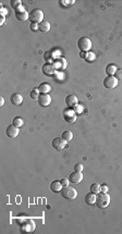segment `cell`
<instances>
[{
	"label": "cell",
	"instance_id": "cell-2",
	"mask_svg": "<svg viewBox=\"0 0 122 234\" xmlns=\"http://www.w3.org/2000/svg\"><path fill=\"white\" fill-rule=\"evenodd\" d=\"M61 196L65 199H70V201H73V199L77 198V192L74 187H70V186H65L61 189Z\"/></svg>",
	"mask_w": 122,
	"mask_h": 234
},
{
	"label": "cell",
	"instance_id": "cell-3",
	"mask_svg": "<svg viewBox=\"0 0 122 234\" xmlns=\"http://www.w3.org/2000/svg\"><path fill=\"white\" fill-rule=\"evenodd\" d=\"M30 21L32 23H41L44 21V12L41 9H34L30 12Z\"/></svg>",
	"mask_w": 122,
	"mask_h": 234
},
{
	"label": "cell",
	"instance_id": "cell-15",
	"mask_svg": "<svg viewBox=\"0 0 122 234\" xmlns=\"http://www.w3.org/2000/svg\"><path fill=\"white\" fill-rule=\"evenodd\" d=\"M15 18H17L19 21L21 22H25L27 19H30V13H27L25 10H21V11H17L15 13Z\"/></svg>",
	"mask_w": 122,
	"mask_h": 234
},
{
	"label": "cell",
	"instance_id": "cell-5",
	"mask_svg": "<svg viewBox=\"0 0 122 234\" xmlns=\"http://www.w3.org/2000/svg\"><path fill=\"white\" fill-rule=\"evenodd\" d=\"M36 229V224L33 220H25L23 223L21 224V231L23 233H32Z\"/></svg>",
	"mask_w": 122,
	"mask_h": 234
},
{
	"label": "cell",
	"instance_id": "cell-18",
	"mask_svg": "<svg viewBox=\"0 0 122 234\" xmlns=\"http://www.w3.org/2000/svg\"><path fill=\"white\" fill-rule=\"evenodd\" d=\"M85 203L87 205H94L96 203V194L94 193H89L85 196Z\"/></svg>",
	"mask_w": 122,
	"mask_h": 234
},
{
	"label": "cell",
	"instance_id": "cell-21",
	"mask_svg": "<svg viewBox=\"0 0 122 234\" xmlns=\"http://www.w3.org/2000/svg\"><path fill=\"white\" fill-rule=\"evenodd\" d=\"M12 124L14 125V127H23V124H24V121L22 120V118H20V117H15L14 119H13V122H12Z\"/></svg>",
	"mask_w": 122,
	"mask_h": 234
},
{
	"label": "cell",
	"instance_id": "cell-19",
	"mask_svg": "<svg viewBox=\"0 0 122 234\" xmlns=\"http://www.w3.org/2000/svg\"><path fill=\"white\" fill-rule=\"evenodd\" d=\"M50 85L48 83H46V82H44V83H41V85L38 86V89L39 92H41V94H48L49 92H50Z\"/></svg>",
	"mask_w": 122,
	"mask_h": 234
},
{
	"label": "cell",
	"instance_id": "cell-4",
	"mask_svg": "<svg viewBox=\"0 0 122 234\" xmlns=\"http://www.w3.org/2000/svg\"><path fill=\"white\" fill-rule=\"evenodd\" d=\"M77 47H79V49L81 51L87 53V51L91 50L92 48V41L89 37H81L77 41Z\"/></svg>",
	"mask_w": 122,
	"mask_h": 234
},
{
	"label": "cell",
	"instance_id": "cell-22",
	"mask_svg": "<svg viewBox=\"0 0 122 234\" xmlns=\"http://www.w3.org/2000/svg\"><path fill=\"white\" fill-rule=\"evenodd\" d=\"M89 189H91V193H94L97 195L100 192V185L98 183H93L91 185V187H89Z\"/></svg>",
	"mask_w": 122,
	"mask_h": 234
},
{
	"label": "cell",
	"instance_id": "cell-35",
	"mask_svg": "<svg viewBox=\"0 0 122 234\" xmlns=\"http://www.w3.org/2000/svg\"><path fill=\"white\" fill-rule=\"evenodd\" d=\"M81 58L85 59V53H84V51H82V53H81Z\"/></svg>",
	"mask_w": 122,
	"mask_h": 234
},
{
	"label": "cell",
	"instance_id": "cell-13",
	"mask_svg": "<svg viewBox=\"0 0 122 234\" xmlns=\"http://www.w3.org/2000/svg\"><path fill=\"white\" fill-rule=\"evenodd\" d=\"M10 103L14 106H20L23 103V97H22V95L19 93L12 94V95L10 96Z\"/></svg>",
	"mask_w": 122,
	"mask_h": 234
},
{
	"label": "cell",
	"instance_id": "cell-9",
	"mask_svg": "<svg viewBox=\"0 0 122 234\" xmlns=\"http://www.w3.org/2000/svg\"><path fill=\"white\" fill-rule=\"evenodd\" d=\"M37 101H38L39 106L41 107H47V106L50 105L51 103V97L48 94H41L38 97V99H37Z\"/></svg>",
	"mask_w": 122,
	"mask_h": 234
},
{
	"label": "cell",
	"instance_id": "cell-26",
	"mask_svg": "<svg viewBox=\"0 0 122 234\" xmlns=\"http://www.w3.org/2000/svg\"><path fill=\"white\" fill-rule=\"evenodd\" d=\"M113 76H115L119 82H122V69H118Z\"/></svg>",
	"mask_w": 122,
	"mask_h": 234
},
{
	"label": "cell",
	"instance_id": "cell-23",
	"mask_svg": "<svg viewBox=\"0 0 122 234\" xmlns=\"http://www.w3.org/2000/svg\"><path fill=\"white\" fill-rule=\"evenodd\" d=\"M62 138H65L67 142H70L72 138H73V133H72L71 131H65L62 133Z\"/></svg>",
	"mask_w": 122,
	"mask_h": 234
},
{
	"label": "cell",
	"instance_id": "cell-17",
	"mask_svg": "<svg viewBox=\"0 0 122 234\" xmlns=\"http://www.w3.org/2000/svg\"><path fill=\"white\" fill-rule=\"evenodd\" d=\"M117 65L116 64H108L107 68H106V73L108 74V76H113L115 75V73L117 72Z\"/></svg>",
	"mask_w": 122,
	"mask_h": 234
},
{
	"label": "cell",
	"instance_id": "cell-6",
	"mask_svg": "<svg viewBox=\"0 0 122 234\" xmlns=\"http://www.w3.org/2000/svg\"><path fill=\"white\" fill-rule=\"evenodd\" d=\"M51 145L57 151H61L67 147V141L62 137H56V138H53Z\"/></svg>",
	"mask_w": 122,
	"mask_h": 234
},
{
	"label": "cell",
	"instance_id": "cell-28",
	"mask_svg": "<svg viewBox=\"0 0 122 234\" xmlns=\"http://www.w3.org/2000/svg\"><path fill=\"white\" fill-rule=\"evenodd\" d=\"M60 182H61V184H62V186H69V183H70V180L69 179H61L60 180Z\"/></svg>",
	"mask_w": 122,
	"mask_h": 234
},
{
	"label": "cell",
	"instance_id": "cell-14",
	"mask_svg": "<svg viewBox=\"0 0 122 234\" xmlns=\"http://www.w3.org/2000/svg\"><path fill=\"white\" fill-rule=\"evenodd\" d=\"M43 73L47 76H53L55 74V67L50 63H46L43 65Z\"/></svg>",
	"mask_w": 122,
	"mask_h": 234
},
{
	"label": "cell",
	"instance_id": "cell-25",
	"mask_svg": "<svg viewBox=\"0 0 122 234\" xmlns=\"http://www.w3.org/2000/svg\"><path fill=\"white\" fill-rule=\"evenodd\" d=\"M11 7L13 8V9H19V8H21V5L22 2L20 1V0H11Z\"/></svg>",
	"mask_w": 122,
	"mask_h": 234
},
{
	"label": "cell",
	"instance_id": "cell-29",
	"mask_svg": "<svg viewBox=\"0 0 122 234\" xmlns=\"http://www.w3.org/2000/svg\"><path fill=\"white\" fill-rule=\"evenodd\" d=\"M74 170L75 171L82 172L83 171V165H82V163H77V165L74 166Z\"/></svg>",
	"mask_w": 122,
	"mask_h": 234
},
{
	"label": "cell",
	"instance_id": "cell-27",
	"mask_svg": "<svg viewBox=\"0 0 122 234\" xmlns=\"http://www.w3.org/2000/svg\"><path fill=\"white\" fill-rule=\"evenodd\" d=\"M30 29H31L32 32L38 31V29H39V24H37V23H31V25H30Z\"/></svg>",
	"mask_w": 122,
	"mask_h": 234
},
{
	"label": "cell",
	"instance_id": "cell-30",
	"mask_svg": "<svg viewBox=\"0 0 122 234\" xmlns=\"http://www.w3.org/2000/svg\"><path fill=\"white\" fill-rule=\"evenodd\" d=\"M74 0H72V1H67V0H61L60 1V3H65V6H72V5H74Z\"/></svg>",
	"mask_w": 122,
	"mask_h": 234
},
{
	"label": "cell",
	"instance_id": "cell-12",
	"mask_svg": "<svg viewBox=\"0 0 122 234\" xmlns=\"http://www.w3.org/2000/svg\"><path fill=\"white\" fill-rule=\"evenodd\" d=\"M69 180H70V182H72V183L77 184L83 180V174H82V172L74 171L69 175Z\"/></svg>",
	"mask_w": 122,
	"mask_h": 234
},
{
	"label": "cell",
	"instance_id": "cell-33",
	"mask_svg": "<svg viewBox=\"0 0 122 234\" xmlns=\"http://www.w3.org/2000/svg\"><path fill=\"white\" fill-rule=\"evenodd\" d=\"M6 23V18L3 15H1V19H0V25H3Z\"/></svg>",
	"mask_w": 122,
	"mask_h": 234
},
{
	"label": "cell",
	"instance_id": "cell-11",
	"mask_svg": "<svg viewBox=\"0 0 122 234\" xmlns=\"http://www.w3.org/2000/svg\"><path fill=\"white\" fill-rule=\"evenodd\" d=\"M77 103H79V99L75 95L71 94V95H68L67 98H65V105L69 108H74L75 106H77Z\"/></svg>",
	"mask_w": 122,
	"mask_h": 234
},
{
	"label": "cell",
	"instance_id": "cell-10",
	"mask_svg": "<svg viewBox=\"0 0 122 234\" xmlns=\"http://www.w3.org/2000/svg\"><path fill=\"white\" fill-rule=\"evenodd\" d=\"M6 134L7 136L10 137V138H15V137L19 135V127H14V125H9L6 130Z\"/></svg>",
	"mask_w": 122,
	"mask_h": 234
},
{
	"label": "cell",
	"instance_id": "cell-24",
	"mask_svg": "<svg viewBox=\"0 0 122 234\" xmlns=\"http://www.w3.org/2000/svg\"><path fill=\"white\" fill-rule=\"evenodd\" d=\"M39 94H41V92H39V89H38V87L37 88H33L32 89V92H31V98L32 99H38V97H39Z\"/></svg>",
	"mask_w": 122,
	"mask_h": 234
},
{
	"label": "cell",
	"instance_id": "cell-32",
	"mask_svg": "<svg viewBox=\"0 0 122 234\" xmlns=\"http://www.w3.org/2000/svg\"><path fill=\"white\" fill-rule=\"evenodd\" d=\"M107 191H108V186L107 185H101L100 186V192H103V193H107Z\"/></svg>",
	"mask_w": 122,
	"mask_h": 234
},
{
	"label": "cell",
	"instance_id": "cell-20",
	"mask_svg": "<svg viewBox=\"0 0 122 234\" xmlns=\"http://www.w3.org/2000/svg\"><path fill=\"white\" fill-rule=\"evenodd\" d=\"M39 31L45 32V33L49 32L50 31V23H49L48 21H45V20H44L41 23H39Z\"/></svg>",
	"mask_w": 122,
	"mask_h": 234
},
{
	"label": "cell",
	"instance_id": "cell-34",
	"mask_svg": "<svg viewBox=\"0 0 122 234\" xmlns=\"http://www.w3.org/2000/svg\"><path fill=\"white\" fill-rule=\"evenodd\" d=\"M3 103H5V99L1 97V98H0V106H3Z\"/></svg>",
	"mask_w": 122,
	"mask_h": 234
},
{
	"label": "cell",
	"instance_id": "cell-7",
	"mask_svg": "<svg viewBox=\"0 0 122 234\" xmlns=\"http://www.w3.org/2000/svg\"><path fill=\"white\" fill-rule=\"evenodd\" d=\"M118 83H119V81H118L115 76H107L104 80V86H105L106 88H109V89H112L115 88V87H117Z\"/></svg>",
	"mask_w": 122,
	"mask_h": 234
},
{
	"label": "cell",
	"instance_id": "cell-31",
	"mask_svg": "<svg viewBox=\"0 0 122 234\" xmlns=\"http://www.w3.org/2000/svg\"><path fill=\"white\" fill-rule=\"evenodd\" d=\"M74 109H75V112H77V113H81L82 111H83V108L81 107V106H75L74 107Z\"/></svg>",
	"mask_w": 122,
	"mask_h": 234
},
{
	"label": "cell",
	"instance_id": "cell-16",
	"mask_svg": "<svg viewBox=\"0 0 122 234\" xmlns=\"http://www.w3.org/2000/svg\"><path fill=\"white\" fill-rule=\"evenodd\" d=\"M62 184L60 181H53V183L50 184V189L53 192V193H58V192H61L62 189Z\"/></svg>",
	"mask_w": 122,
	"mask_h": 234
},
{
	"label": "cell",
	"instance_id": "cell-1",
	"mask_svg": "<svg viewBox=\"0 0 122 234\" xmlns=\"http://www.w3.org/2000/svg\"><path fill=\"white\" fill-rule=\"evenodd\" d=\"M96 205L99 208H106L109 204H110V196L107 193H101L97 194L96 196Z\"/></svg>",
	"mask_w": 122,
	"mask_h": 234
},
{
	"label": "cell",
	"instance_id": "cell-8",
	"mask_svg": "<svg viewBox=\"0 0 122 234\" xmlns=\"http://www.w3.org/2000/svg\"><path fill=\"white\" fill-rule=\"evenodd\" d=\"M63 118H65V121L69 124H72V123H74L77 121V117L74 115V111L71 109L69 110H65V112H63Z\"/></svg>",
	"mask_w": 122,
	"mask_h": 234
}]
</instances>
